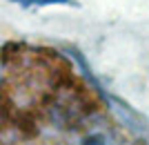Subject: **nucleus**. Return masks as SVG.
Here are the masks:
<instances>
[{"label": "nucleus", "mask_w": 149, "mask_h": 145, "mask_svg": "<svg viewBox=\"0 0 149 145\" xmlns=\"http://www.w3.org/2000/svg\"><path fill=\"white\" fill-rule=\"evenodd\" d=\"M16 2H36V5H49V2H65V0H16Z\"/></svg>", "instance_id": "nucleus-1"}, {"label": "nucleus", "mask_w": 149, "mask_h": 145, "mask_svg": "<svg viewBox=\"0 0 149 145\" xmlns=\"http://www.w3.org/2000/svg\"><path fill=\"white\" fill-rule=\"evenodd\" d=\"M85 145H107V143H105L102 139H89V141H87Z\"/></svg>", "instance_id": "nucleus-2"}]
</instances>
